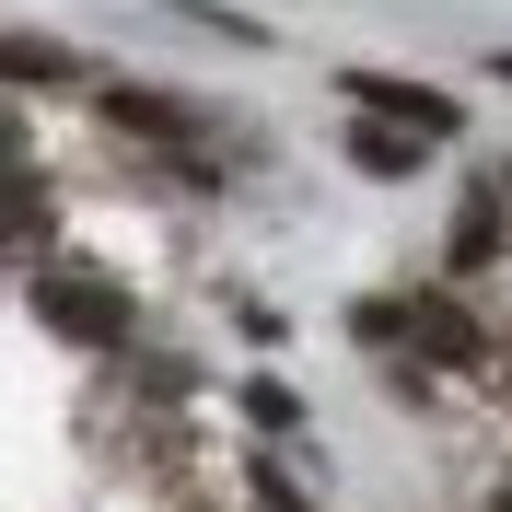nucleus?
I'll return each mask as SVG.
<instances>
[{"label":"nucleus","instance_id":"nucleus-5","mask_svg":"<svg viewBox=\"0 0 512 512\" xmlns=\"http://www.w3.org/2000/svg\"><path fill=\"white\" fill-rule=\"evenodd\" d=\"M0 82H70V59L47 35H0Z\"/></svg>","mask_w":512,"mask_h":512},{"label":"nucleus","instance_id":"nucleus-4","mask_svg":"<svg viewBox=\"0 0 512 512\" xmlns=\"http://www.w3.org/2000/svg\"><path fill=\"white\" fill-rule=\"evenodd\" d=\"M419 152H431V140H396V128H350V163H361V175H384V187H396V175H419Z\"/></svg>","mask_w":512,"mask_h":512},{"label":"nucleus","instance_id":"nucleus-8","mask_svg":"<svg viewBox=\"0 0 512 512\" xmlns=\"http://www.w3.org/2000/svg\"><path fill=\"white\" fill-rule=\"evenodd\" d=\"M501 512H512V501H501Z\"/></svg>","mask_w":512,"mask_h":512},{"label":"nucleus","instance_id":"nucleus-7","mask_svg":"<svg viewBox=\"0 0 512 512\" xmlns=\"http://www.w3.org/2000/svg\"><path fill=\"white\" fill-rule=\"evenodd\" d=\"M501 70H512V59H501Z\"/></svg>","mask_w":512,"mask_h":512},{"label":"nucleus","instance_id":"nucleus-2","mask_svg":"<svg viewBox=\"0 0 512 512\" xmlns=\"http://www.w3.org/2000/svg\"><path fill=\"white\" fill-rule=\"evenodd\" d=\"M350 94L373 105V117H408V128H431V140L454 128V105L431 94V82H384V70H350Z\"/></svg>","mask_w":512,"mask_h":512},{"label":"nucleus","instance_id":"nucleus-1","mask_svg":"<svg viewBox=\"0 0 512 512\" xmlns=\"http://www.w3.org/2000/svg\"><path fill=\"white\" fill-rule=\"evenodd\" d=\"M35 315L94 350V338H128V291H105V280H35Z\"/></svg>","mask_w":512,"mask_h":512},{"label":"nucleus","instance_id":"nucleus-3","mask_svg":"<svg viewBox=\"0 0 512 512\" xmlns=\"http://www.w3.org/2000/svg\"><path fill=\"white\" fill-rule=\"evenodd\" d=\"M501 245H512V233H501V198L466 187V210H454V268H489Z\"/></svg>","mask_w":512,"mask_h":512},{"label":"nucleus","instance_id":"nucleus-6","mask_svg":"<svg viewBox=\"0 0 512 512\" xmlns=\"http://www.w3.org/2000/svg\"><path fill=\"white\" fill-rule=\"evenodd\" d=\"M105 117H117V128H140V140H187V117H175L163 94H105Z\"/></svg>","mask_w":512,"mask_h":512}]
</instances>
